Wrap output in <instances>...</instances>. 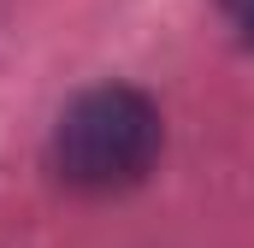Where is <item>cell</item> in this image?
Returning <instances> with one entry per match:
<instances>
[{"instance_id":"cell-1","label":"cell","mask_w":254,"mask_h":248,"mask_svg":"<svg viewBox=\"0 0 254 248\" xmlns=\"http://www.w3.org/2000/svg\"><path fill=\"white\" fill-rule=\"evenodd\" d=\"M166 148V124H160V107L130 89V83H95L83 89L71 107L54 124V172H60L71 189L83 195H119V189H136L154 160Z\"/></svg>"},{"instance_id":"cell-2","label":"cell","mask_w":254,"mask_h":248,"mask_svg":"<svg viewBox=\"0 0 254 248\" xmlns=\"http://www.w3.org/2000/svg\"><path fill=\"white\" fill-rule=\"evenodd\" d=\"M225 12H231V24L243 30V42L254 48V0H225Z\"/></svg>"}]
</instances>
